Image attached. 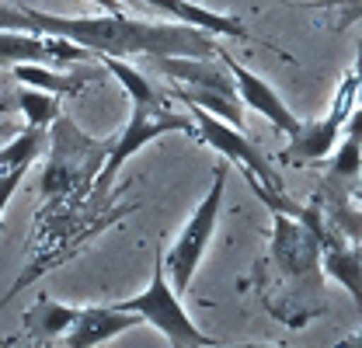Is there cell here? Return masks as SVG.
<instances>
[{
  "mask_svg": "<svg viewBox=\"0 0 362 348\" xmlns=\"http://www.w3.org/2000/svg\"><path fill=\"white\" fill-rule=\"evenodd\" d=\"M0 28L11 32H39V35H59L70 42L90 49L94 56H188V59H213L216 56V35L195 25L181 21H139L126 18L122 11H105L90 18H63L45 14L35 7H0Z\"/></svg>",
  "mask_w": 362,
  "mask_h": 348,
  "instance_id": "6da1fadb",
  "label": "cell"
},
{
  "mask_svg": "<svg viewBox=\"0 0 362 348\" xmlns=\"http://www.w3.org/2000/svg\"><path fill=\"white\" fill-rule=\"evenodd\" d=\"M188 112H192V119H195V139H202V143H209L216 153H223L226 164H237L244 178H247V185L262 195V202L272 206V209H282V178L279 171L272 168V161L244 136V129H237V126H230L223 119H216L213 112H206V108H199V105H188Z\"/></svg>",
  "mask_w": 362,
  "mask_h": 348,
  "instance_id": "7a4b0ae2",
  "label": "cell"
},
{
  "mask_svg": "<svg viewBox=\"0 0 362 348\" xmlns=\"http://www.w3.org/2000/svg\"><path fill=\"white\" fill-rule=\"evenodd\" d=\"M115 306L119 310H129V313H139L143 324H153L168 338L171 348H209L213 345V338L195 327V320L188 317L181 296L175 293V286L168 279V268H164V251H153V275H150L146 289L129 296V300H119Z\"/></svg>",
  "mask_w": 362,
  "mask_h": 348,
  "instance_id": "3957f363",
  "label": "cell"
},
{
  "mask_svg": "<svg viewBox=\"0 0 362 348\" xmlns=\"http://www.w3.org/2000/svg\"><path fill=\"white\" fill-rule=\"evenodd\" d=\"M226 174H230V168L220 164L216 174H213V185H209L206 199L195 206V213L181 226V233H178V240L171 244V251H164V268H168V279H171L175 293H188L192 289V279H195L199 265H202L206 251H209V240L216 233L220 209H223Z\"/></svg>",
  "mask_w": 362,
  "mask_h": 348,
  "instance_id": "277c9868",
  "label": "cell"
},
{
  "mask_svg": "<svg viewBox=\"0 0 362 348\" xmlns=\"http://www.w3.org/2000/svg\"><path fill=\"white\" fill-rule=\"evenodd\" d=\"M164 132H188V136H195V119L168 108L164 101H150V105H136L133 101V115H129L126 129L105 146V161H101V174H98V185L94 188L98 192H108V185L115 181L119 168L129 157H136L146 143L160 139Z\"/></svg>",
  "mask_w": 362,
  "mask_h": 348,
  "instance_id": "5b68a950",
  "label": "cell"
},
{
  "mask_svg": "<svg viewBox=\"0 0 362 348\" xmlns=\"http://www.w3.org/2000/svg\"><path fill=\"white\" fill-rule=\"evenodd\" d=\"M272 261L286 279L300 282L303 293L314 303L324 300L320 296V286H324V275H320V230H314L307 219L293 216V213H275Z\"/></svg>",
  "mask_w": 362,
  "mask_h": 348,
  "instance_id": "8992f818",
  "label": "cell"
},
{
  "mask_svg": "<svg viewBox=\"0 0 362 348\" xmlns=\"http://www.w3.org/2000/svg\"><path fill=\"white\" fill-rule=\"evenodd\" d=\"M356 105H359V81H356V70H349V74L338 81V91H334V98H331L327 115L317 119V122H303L300 132L289 136V146L279 153V161H282V164H314V161L331 157Z\"/></svg>",
  "mask_w": 362,
  "mask_h": 348,
  "instance_id": "52a82bcc",
  "label": "cell"
},
{
  "mask_svg": "<svg viewBox=\"0 0 362 348\" xmlns=\"http://www.w3.org/2000/svg\"><path fill=\"white\" fill-rule=\"evenodd\" d=\"M94 52L84 45L59 39V35H39V32H11L0 28V63H84Z\"/></svg>",
  "mask_w": 362,
  "mask_h": 348,
  "instance_id": "ba28073f",
  "label": "cell"
},
{
  "mask_svg": "<svg viewBox=\"0 0 362 348\" xmlns=\"http://www.w3.org/2000/svg\"><path fill=\"white\" fill-rule=\"evenodd\" d=\"M216 59L223 63L226 70H230V77H233V84H237V94H240V101L247 105V108H255L258 115H265L272 126L279 132H286V136H293V132H300V119L289 112V105L275 94V87L265 81V77H258V74H251L244 63H237L226 49H216Z\"/></svg>",
  "mask_w": 362,
  "mask_h": 348,
  "instance_id": "9c48e42d",
  "label": "cell"
},
{
  "mask_svg": "<svg viewBox=\"0 0 362 348\" xmlns=\"http://www.w3.org/2000/svg\"><path fill=\"white\" fill-rule=\"evenodd\" d=\"M143 324L139 313H129V310H119V306H81L74 327L66 331V348H98L119 335H126L129 327Z\"/></svg>",
  "mask_w": 362,
  "mask_h": 348,
  "instance_id": "30bf717a",
  "label": "cell"
},
{
  "mask_svg": "<svg viewBox=\"0 0 362 348\" xmlns=\"http://www.w3.org/2000/svg\"><path fill=\"white\" fill-rule=\"evenodd\" d=\"M129 4H139V7H150L171 21H181V25H195V28H206L213 35H226V39H240V42H251L255 35L244 28L240 18H230V14H220V11H209V7H199L192 0H129Z\"/></svg>",
  "mask_w": 362,
  "mask_h": 348,
  "instance_id": "8fae6325",
  "label": "cell"
},
{
  "mask_svg": "<svg viewBox=\"0 0 362 348\" xmlns=\"http://www.w3.org/2000/svg\"><path fill=\"white\" fill-rule=\"evenodd\" d=\"M320 265L362 310V248L359 244H349L341 233L324 226V233H320Z\"/></svg>",
  "mask_w": 362,
  "mask_h": 348,
  "instance_id": "7c38bea8",
  "label": "cell"
},
{
  "mask_svg": "<svg viewBox=\"0 0 362 348\" xmlns=\"http://www.w3.org/2000/svg\"><path fill=\"white\" fill-rule=\"evenodd\" d=\"M160 74H168L171 81H181L185 87H209V91H223L230 98H237V84L230 77L226 66H216L213 59H188V56H157L150 59Z\"/></svg>",
  "mask_w": 362,
  "mask_h": 348,
  "instance_id": "4fadbf2b",
  "label": "cell"
},
{
  "mask_svg": "<svg viewBox=\"0 0 362 348\" xmlns=\"http://www.w3.org/2000/svg\"><path fill=\"white\" fill-rule=\"evenodd\" d=\"M77 306H66V303H56V300H49V296H39L32 310L25 313V327L35 335V338H59V335H66L70 327H74V320H77Z\"/></svg>",
  "mask_w": 362,
  "mask_h": 348,
  "instance_id": "5bb4252c",
  "label": "cell"
},
{
  "mask_svg": "<svg viewBox=\"0 0 362 348\" xmlns=\"http://www.w3.org/2000/svg\"><path fill=\"white\" fill-rule=\"evenodd\" d=\"M11 77L21 81L25 87H39L49 94H81L84 91V77H70V74H56L45 63H11Z\"/></svg>",
  "mask_w": 362,
  "mask_h": 348,
  "instance_id": "9a60e30c",
  "label": "cell"
},
{
  "mask_svg": "<svg viewBox=\"0 0 362 348\" xmlns=\"http://www.w3.org/2000/svg\"><path fill=\"white\" fill-rule=\"evenodd\" d=\"M175 98H181V105H199L206 112H213L216 119H223L230 126L244 129V119H240V105L237 98H230L223 91H209V87H178Z\"/></svg>",
  "mask_w": 362,
  "mask_h": 348,
  "instance_id": "2e32d148",
  "label": "cell"
},
{
  "mask_svg": "<svg viewBox=\"0 0 362 348\" xmlns=\"http://www.w3.org/2000/svg\"><path fill=\"white\" fill-rule=\"evenodd\" d=\"M101 63H105V70L119 81V84L126 87V94H129V101H136V105H150V101H164V94L157 91V87L150 84L136 66H129V63H122V56H98Z\"/></svg>",
  "mask_w": 362,
  "mask_h": 348,
  "instance_id": "e0dca14e",
  "label": "cell"
},
{
  "mask_svg": "<svg viewBox=\"0 0 362 348\" xmlns=\"http://www.w3.org/2000/svg\"><path fill=\"white\" fill-rule=\"evenodd\" d=\"M18 105H21L28 126H39V129H49L63 115L59 112V94H49V91H39V87H21Z\"/></svg>",
  "mask_w": 362,
  "mask_h": 348,
  "instance_id": "ac0fdd59",
  "label": "cell"
},
{
  "mask_svg": "<svg viewBox=\"0 0 362 348\" xmlns=\"http://www.w3.org/2000/svg\"><path fill=\"white\" fill-rule=\"evenodd\" d=\"M359 174H362V139L345 136V143L334 146V157H331V171H327V178H331V181H341V185H352Z\"/></svg>",
  "mask_w": 362,
  "mask_h": 348,
  "instance_id": "d6986e66",
  "label": "cell"
},
{
  "mask_svg": "<svg viewBox=\"0 0 362 348\" xmlns=\"http://www.w3.org/2000/svg\"><path fill=\"white\" fill-rule=\"evenodd\" d=\"M28 168H32V164H11V168H4V171H0V216H4L7 202L14 199L18 185L25 181V171H28Z\"/></svg>",
  "mask_w": 362,
  "mask_h": 348,
  "instance_id": "ffe728a7",
  "label": "cell"
},
{
  "mask_svg": "<svg viewBox=\"0 0 362 348\" xmlns=\"http://www.w3.org/2000/svg\"><path fill=\"white\" fill-rule=\"evenodd\" d=\"M345 136L362 139V105L359 108H352V115H349V122H345Z\"/></svg>",
  "mask_w": 362,
  "mask_h": 348,
  "instance_id": "44dd1931",
  "label": "cell"
},
{
  "mask_svg": "<svg viewBox=\"0 0 362 348\" xmlns=\"http://www.w3.org/2000/svg\"><path fill=\"white\" fill-rule=\"evenodd\" d=\"M334 348H362V331H356L352 338H341Z\"/></svg>",
  "mask_w": 362,
  "mask_h": 348,
  "instance_id": "7402d4cb",
  "label": "cell"
},
{
  "mask_svg": "<svg viewBox=\"0 0 362 348\" xmlns=\"http://www.w3.org/2000/svg\"><path fill=\"white\" fill-rule=\"evenodd\" d=\"M356 81H359V105H362V42H359V56H356Z\"/></svg>",
  "mask_w": 362,
  "mask_h": 348,
  "instance_id": "603a6c76",
  "label": "cell"
},
{
  "mask_svg": "<svg viewBox=\"0 0 362 348\" xmlns=\"http://www.w3.org/2000/svg\"><path fill=\"white\" fill-rule=\"evenodd\" d=\"M11 136H18L14 122H0V139H11Z\"/></svg>",
  "mask_w": 362,
  "mask_h": 348,
  "instance_id": "cb8c5ba5",
  "label": "cell"
},
{
  "mask_svg": "<svg viewBox=\"0 0 362 348\" xmlns=\"http://www.w3.org/2000/svg\"><path fill=\"white\" fill-rule=\"evenodd\" d=\"M352 199H359V206H362V174H359V185L352 188Z\"/></svg>",
  "mask_w": 362,
  "mask_h": 348,
  "instance_id": "d4e9b609",
  "label": "cell"
},
{
  "mask_svg": "<svg viewBox=\"0 0 362 348\" xmlns=\"http://www.w3.org/2000/svg\"><path fill=\"white\" fill-rule=\"evenodd\" d=\"M237 348H279V345H237Z\"/></svg>",
  "mask_w": 362,
  "mask_h": 348,
  "instance_id": "484cf974",
  "label": "cell"
},
{
  "mask_svg": "<svg viewBox=\"0 0 362 348\" xmlns=\"http://www.w3.org/2000/svg\"><path fill=\"white\" fill-rule=\"evenodd\" d=\"M4 168H7V161H4V150H0V171H4Z\"/></svg>",
  "mask_w": 362,
  "mask_h": 348,
  "instance_id": "4316f807",
  "label": "cell"
},
{
  "mask_svg": "<svg viewBox=\"0 0 362 348\" xmlns=\"http://www.w3.org/2000/svg\"><path fill=\"white\" fill-rule=\"evenodd\" d=\"M0 7H4V0H0Z\"/></svg>",
  "mask_w": 362,
  "mask_h": 348,
  "instance_id": "83f0119b",
  "label": "cell"
},
{
  "mask_svg": "<svg viewBox=\"0 0 362 348\" xmlns=\"http://www.w3.org/2000/svg\"><path fill=\"white\" fill-rule=\"evenodd\" d=\"M359 248H362V244H359Z\"/></svg>",
  "mask_w": 362,
  "mask_h": 348,
  "instance_id": "f1b7e54d",
  "label": "cell"
}]
</instances>
